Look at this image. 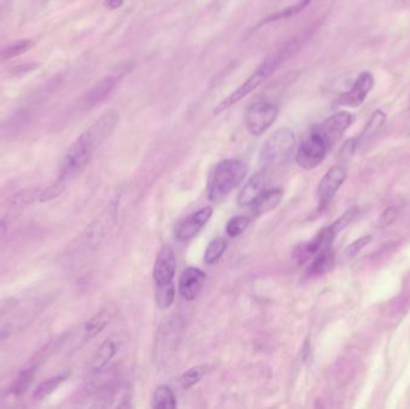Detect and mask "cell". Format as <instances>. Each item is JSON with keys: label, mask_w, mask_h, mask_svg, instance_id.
Segmentation results:
<instances>
[{"label": "cell", "mask_w": 410, "mask_h": 409, "mask_svg": "<svg viewBox=\"0 0 410 409\" xmlns=\"http://www.w3.org/2000/svg\"><path fill=\"white\" fill-rule=\"evenodd\" d=\"M119 121L121 114L118 111H106L74 140V145H71L62 159L58 179L45 189V194L48 198H57L65 191L70 180L89 164L97 149L114 133Z\"/></svg>", "instance_id": "6da1fadb"}, {"label": "cell", "mask_w": 410, "mask_h": 409, "mask_svg": "<svg viewBox=\"0 0 410 409\" xmlns=\"http://www.w3.org/2000/svg\"><path fill=\"white\" fill-rule=\"evenodd\" d=\"M294 45H286L283 46L279 51L275 52L274 55L267 57L264 60L260 67H257V70L250 76V77L241 84L238 89L234 90L232 94H229L227 98L223 99L222 101L214 109V116H218V114L225 112L227 109L231 108L233 106L236 105L238 102H240L243 99L246 98L248 95L253 93L257 88H260L264 82H267V79L275 74L277 69L282 65L284 60L289 57L290 53L294 51Z\"/></svg>", "instance_id": "7a4b0ae2"}, {"label": "cell", "mask_w": 410, "mask_h": 409, "mask_svg": "<svg viewBox=\"0 0 410 409\" xmlns=\"http://www.w3.org/2000/svg\"><path fill=\"white\" fill-rule=\"evenodd\" d=\"M248 167L244 161L222 160L214 167L208 180V197L216 202L240 186L248 176Z\"/></svg>", "instance_id": "3957f363"}, {"label": "cell", "mask_w": 410, "mask_h": 409, "mask_svg": "<svg viewBox=\"0 0 410 409\" xmlns=\"http://www.w3.org/2000/svg\"><path fill=\"white\" fill-rule=\"evenodd\" d=\"M333 145L335 142L321 128V125H316L301 140L295 160L304 169L316 168L326 159Z\"/></svg>", "instance_id": "277c9868"}, {"label": "cell", "mask_w": 410, "mask_h": 409, "mask_svg": "<svg viewBox=\"0 0 410 409\" xmlns=\"http://www.w3.org/2000/svg\"><path fill=\"white\" fill-rule=\"evenodd\" d=\"M297 140L295 135L288 128L276 130L275 133L267 137L260 149V162L264 169L277 167L289 159L294 150Z\"/></svg>", "instance_id": "5b68a950"}, {"label": "cell", "mask_w": 410, "mask_h": 409, "mask_svg": "<svg viewBox=\"0 0 410 409\" xmlns=\"http://www.w3.org/2000/svg\"><path fill=\"white\" fill-rule=\"evenodd\" d=\"M279 116V107L274 102L258 101L248 109L245 123L253 136H260L270 129Z\"/></svg>", "instance_id": "8992f818"}, {"label": "cell", "mask_w": 410, "mask_h": 409, "mask_svg": "<svg viewBox=\"0 0 410 409\" xmlns=\"http://www.w3.org/2000/svg\"><path fill=\"white\" fill-rule=\"evenodd\" d=\"M41 191L43 189L40 187H26L9 197L0 204V223L8 227V223L18 218L26 208L39 201Z\"/></svg>", "instance_id": "52a82bcc"}, {"label": "cell", "mask_w": 410, "mask_h": 409, "mask_svg": "<svg viewBox=\"0 0 410 409\" xmlns=\"http://www.w3.org/2000/svg\"><path fill=\"white\" fill-rule=\"evenodd\" d=\"M345 177L347 172L342 166H333L326 172V176L323 177L318 185L317 196L321 209L328 207L338 189L345 183Z\"/></svg>", "instance_id": "ba28073f"}, {"label": "cell", "mask_w": 410, "mask_h": 409, "mask_svg": "<svg viewBox=\"0 0 410 409\" xmlns=\"http://www.w3.org/2000/svg\"><path fill=\"white\" fill-rule=\"evenodd\" d=\"M213 211L211 207H203L182 220L175 230V237L179 242H186L194 239L201 232V228L209 223Z\"/></svg>", "instance_id": "9c48e42d"}, {"label": "cell", "mask_w": 410, "mask_h": 409, "mask_svg": "<svg viewBox=\"0 0 410 409\" xmlns=\"http://www.w3.org/2000/svg\"><path fill=\"white\" fill-rule=\"evenodd\" d=\"M373 84H375L373 76L370 72H362L356 78L352 89L338 96L337 105L348 106L353 108L359 107L364 103L365 99L367 98L368 93L373 88Z\"/></svg>", "instance_id": "30bf717a"}, {"label": "cell", "mask_w": 410, "mask_h": 409, "mask_svg": "<svg viewBox=\"0 0 410 409\" xmlns=\"http://www.w3.org/2000/svg\"><path fill=\"white\" fill-rule=\"evenodd\" d=\"M177 270L174 251L170 246H163L160 250L154 265V280L156 286L167 285L173 282Z\"/></svg>", "instance_id": "8fae6325"}, {"label": "cell", "mask_w": 410, "mask_h": 409, "mask_svg": "<svg viewBox=\"0 0 410 409\" xmlns=\"http://www.w3.org/2000/svg\"><path fill=\"white\" fill-rule=\"evenodd\" d=\"M121 77H123L121 74H111L102 78L85 95L83 99V107L85 109H92L101 102L105 101L112 94L113 90L116 89L118 83L121 82Z\"/></svg>", "instance_id": "7c38bea8"}, {"label": "cell", "mask_w": 410, "mask_h": 409, "mask_svg": "<svg viewBox=\"0 0 410 409\" xmlns=\"http://www.w3.org/2000/svg\"><path fill=\"white\" fill-rule=\"evenodd\" d=\"M204 282V271L194 267L186 268L179 279V293L186 301H194L201 293Z\"/></svg>", "instance_id": "4fadbf2b"}, {"label": "cell", "mask_w": 410, "mask_h": 409, "mask_svg": "<svg viewBox=\"0 0 410 409\" xmlns=\"http://www.w3.org/2000/svg\"><path fill=\"white\" fill-rule=\"evenodd\" d=\"M265 187H267V172L262 169L245 184V186L238 196V204L240 207L253 206L257 199L260 198L262 194L267 190Z\"/></svg>", "instance_id": "5bb4252c"}, {"label": "cell", "mask_w": 410, "mask_h": 409, "mask_svg": "<svg viewBox=\"0 0 410 409\" xmlns=\"http://www.w3.org/2000/svg\"><path fill=\"white\" fill-rule=\"evenodd\" d=\"M353 121H354V117L352 114L342 111V112L333 114L321 125L324 131L329 135L330 138L336 143L337 140H340L342 135L345 133V130L352 125Z\"/></svg>", "instance_id": "9a60e30c"}, {"label": "cell", "mask_w": 410, "mask_h": 409, "mask_svg": "<svg viewBox=\"0 0 410 409\" xmlns=\"http://www.w3.org/2000/svg\"><path fill=\"white\" fill-rule=\"evenodd\" d=\"M282 189L275 187V189L265 190L260 198L257 199V202L253 204L255 216H260V215L267 214L269 211H274V209L279 207V203L282 202Z\"/></svg>", "instance_id": "2e32d148"}, {"label": "cell", "mask_w": 410, "mask_h": 409, "mask_svg": "<svg viewBox=\"0 0 410 409\" xmlns=\"http://www.w3.org/2000/svg\"><path fill=\"white\" fill-rule=\"evenodd\" d=\"M116 343L109 339L104 341V342L101 343L100 347L97 348V351L95 352V354H94L93 359L90 362L92 370L95 371V372L104 370L107 366V364L112 360L113 357L116 355Z\"/></svg>", "instance_id": "e0dca14e"}, {"label": "cell", "mask_w": 410, "mask_h": 409, "mask_svg": "<svg viewBox=\"0 0 410 409\" xmlns=\"http://www.w3.org/2000/svg\"><path fill=\"white\" fill-rule=\"evenodd\" d=\"M109 320L111 315L107 310L99 312L93 318H90L83 327V342H88L94 337H96L109 325Z\"/></svg>", "instance_id": "ac0fdd59"}, {"label": "cell", "mask_w": 410, "mask_h": 409, "mask_svg": "<svg viewBox=\"0 0 410 409\" xmlns=\"http://www.w3.org/2000/svg\"><path fill=\"white\" fill-rule=\"evenodd\" d=\"M38 370H39L38 367L31 365V364H27V366L21 371L20 374L17 376V379L12 384L11 390H10L11 394L15 395L16 398L23 396L27 393V390L31 388L33 382H34Z\"/></svg>", "instance_id": "d6986e66"}, {"label": "cell", "mask_w": 410, "mask_h": 409, "mask_svg": "<svg viewBox=\"0 0 410 409\" xmlns=\"http://www.w3.org/2000/svg\"><path fill=\"white\" fill-rule=\"evenodd\" d=\"M177 407V398L170 386H160L153 395V408L174 409Z\"/></svg>", "instance_id": "ffe728a7"}, {"label": "cell", "mask_w": 410, "mask_h": 409, "mask_svg": "<svg viewBox=\"0 0 410 409\" xmlns=\"http://www.w3.org/2000/svg\"><path fill=\"white\" fill-rule=\"evenodd\" d=\"M66 379H67V374H58V376H53V377L43 381V382L34 390L33 398H35L36 401H43L45 398L53 394L55 390L58 389L59 386L65 382Z\"/></svg>", "instance_id": "44dd1931"}, {"label": "cell", "mask_w": 410, "mask_h": 409, "mask_svg": "<svg viewBox=\"0 0 410 409\" xmlns=\"http://www.w3.org/2000/svg\"><path fill=\"white\" fill-rule=\"evenodd\" d=\"M333 265V254L330 247L329 249L321 250V252H318L314 256L309 273L310 275H321V274L326 273L328 270L331 269Z\"/></svg>", "instance_id": "7402d4cb"}, {"label": "cell", "mask_w": 410, "mask_h": 409, "mask_svg": "<svg viewBox=\"0 0 410 409\" xmlns=\"http://www.w3.org/2000/svg\"><path fill=\"white\" fill-rule=\"evenodd\" d=\"M385 121H387V114L383 113L382 111H375V113L372 114L371 119L368 121L360 138L356 140H358V145H364L367 140H371L372 137L379 131Z\"/></svg>", "instance_id": "603a6c76"}, {"label": "cell", "mask_w": 410, "mask_h": 409, "mask_svg": "<svg viewBox=\"0 0 410 409\" xmlns=\"http://www.w3.org/2000/svg\"><path fill=\"white\" fill-rule=\"evenodd\" d=\"M34 46H35V43L33 40L15 41V43H10L8 46L0 50V59L8 60V59L16 58L18 55H23L26 52L31 51Z\"/></svg>", "instance_id": "cb8c5ba5"}, {"label": "cell", "mask_w": 410, "mask_h": 409, "mask_svg": "<svg viewBox=\"0 0 410 409\" xmlns=\"http://www.w3.org/2000/svg\"><path fill=\"white\" fill-rule=\"evenodd\" d=\"M227 249V240L223 238L214 239L205 250L204 261L206 264L216 263Z\"/></svg>", "instance_id": "d4e9b609"}, {"label": "cell", "mask_w": 410, "mask_h": 409, "mask_svg": "<svg viewBox=\"0 0 410 409\" xmlns=\"http://www.w3.org/2000/svg\"><path fill=\"white\" fill-rule=\"evenodd\" d=\"M205 371H206V367L203 366V365H199V366H194L190 370L186 371L185 374H182L179 379V386L182 390H189L192 388V386H196L205 374Z\"/></svg>", "instance_id": "484cf974"}, {"label": "cell", "mask_w": 410, "mask_h": 409, "mask_svg": "<svg viewBox=\"0 0 410 409\" xmlns=\"http://www.w3.org/2000/svg\"><path fill=\"white\" fill-rule=\"evenodd\" d=\"M156 304L161 308H170L175 298V286L173 282L167 285L157 286L156 289Z\"/></svg>", "instance_id": "4316f807"}, {"label": "cell", "mask_w": 410, "mask_h": 409, "mask_svg": "<svg viewBox=\"0 0 410 409\" xmlns=\"http://www.w3.org/2000/svg\"><path fill=\"white\" fill-rule=\"evenodd\" d=\"M248 223H250V218L244 216V215H239V216L232 218L227 223V226H226V233L228 234L229 237H232V238L239 237L248 228Z\"/></svg>", "instance_id": "83f0119b"}, {"label": "cell", "mask_w": 410, "mask_h": 409, "mask_svg": "<svg viewBox=\"0 0 410 409\" xmlns=\"http://www.w3.org/2000/svg\"><path fill=\"white\" fill-rule=\"evenodd\" d=\"M358 214V208L353 207L349 211H345V214L342 215L336 223H333L330 228L333 230L335 235L340 233V230H345V227L348 226L349 223H352L353 218H355Z\"/></svg>", "instance_id": "f1b7e54d"}, {"label": "cell", "mask_w": 410, "mask_h": 409, "mask_svg": "<svg viewBox=\"0 0 410 409\" xmlns=\"http://www.w3.org/2000/svg\"><path fill=\"white\" fill-rule=\"evenodd\" d=\"M370 242H371V235H365L360 239H358L356 242H353L345 249V258L356 257L358 254H360L361 250L364 249L365 246L367 245Z\"/></svg>", "instance_id": "f546056e"}, {"label": "cell", "mask_w": 410, "mask_h": 409, "mask_svg": "<svg viewBox=\"0 0 410 409\" xmlns=\"http://www.w3.org/2000/svg\"><path fill=\"white\" fill-rule=\"evenodd\" d=\"M309 1H311V0H302L301 3H299V4L293 5L290 8L284 9L283 11L277 12L275 15L271 16L269 20H279V18H286V17L294 15L297 12L301 11L302 9L309 4Z\"/></svg>", "instance_id": "4dcf8cb0"}, {"label": "cell", "mask_w": 410, "mask_h": 409, "mask_svg": "<svg viewBox=\"0 0 410 409\" xmlns=\"http://www.w3.org/2000/svg\"><path fill=\"white\" fill-rule=\"evenodd\" d=\"M397 214H399V209L396 207H389L383 211V214L380 215L379 225L382 227H387L390 225V223L395 221V218H397Z\"/></svg>", "instance_id": "1f68e13d"}, {"label": "cell", "mask_w": 410, "mask_h": 409, "mask_svg": "<svg viewBox=\"0 0 410 409\" xmlns=\"http://www.w3.org/2000/svg\"><path fill=\"white\" fill-rule=\"evenodd\" d=\"M17 304H18V301L15 298L0 299V318L4 317L5 315H8L9 312H11Z\"/></svg>", "instance_id": "d6a6232c"}, {"label": "cell", "mask_w": 410, "mask_h": 409, "mask_svg": "<svg viewBox=\"0 0 410 409\" xmlns=\"http://www.w3.org/2000/svg\"><path fill=\"white\" fill-rule=\"evenodd\" d=\"M124 4V0H105V6L109 10H116Z\"/></svg>", "instance_id": "836d02e7"}, {"label": "cell", "mask_w": 410, "mask_h": 409, "mask_svg": "<svg viewBox=\"0 0 410 409\" xmlns=\"http://www.w3.org/2000/svg\"><path fill=\"white\" fill-rule=\"evenodd\" d=\"M5 336H6V334H5V332H0V340L4 339Z\"/></svg>", "instance_id": "e575fe53"}]
</instances>
